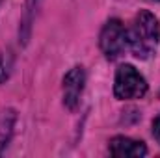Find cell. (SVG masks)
<instances>
[{"label": "cell", "mask_w": 160, "mask_h": 158, "mask_svg": "<svg viewBox=\"0 0 160 158\" xmlns=\"http://www.w3.org/2000/svg\"><path fill=\"white\" fill-rule=\"evenodd\" d=\"M127 41L136 58L140 60L151 58L160 41L158 19L151 11H140L134 17L130 30L127 32Z\"/></svg>", "instance_id": "obj_1"}, {"label": "cell", "mask_w": 160, "mask_h": 158, "mask_svg": "<svg viewBox=\"0 0 160 158\" xmlns=\"http://www.w3.org/2000/svg\"><path fill=\"white\" fill-rule=\"evenodd\" d=\"M114 93L121 101L140 99L147 93V82L132 65H121L116 73Z\"/></svg>", "instance_id": "obj_2"}, {"label": "cell", "mask_w": 160, "mask_h": 158, "mask_svg": "<svg viewBox=\"0 0 160 158\" xmlns=\"http://www.w3.org/2000/svg\"><path fill=\"white\" fill-rule=\"evenodd\" d=\"M99 45H101V50L104 52V56L108 60H118L121 54L125 52L128 41H127V30L121 24V21L110 19L104 24V28L101 32Z\"/></svg>", "instance_id": "obj_3"}, {"label": "cell", "mask_w": 160, "mask_h": 158, "mask_svg": "<svg viewBox=\"0 0 160 158\" xmlns=\"http://www.w3.org/2000/svg\"><path fill=\"white\" fill-rule=\"evenodd\" d=\"M84 82H86V75L82 67H73L65 78H63V102L67 108H75L80 101L82 89H84Z\"/></svg>", "instance_id": "obj_4"}, {"label": "cell", "mask_w": 160, "mask_h": 158, "mask_svg": "<svg viewBox=\"0 0 160 158\" xmlns=\"http://www.w3.org/2000/svg\"><path fill=\"white\" fill-rule=\"evenodd\" d=\"M110 153L118 158H140L147 155V147L142 141L118 136L110 141Z\"/></svg>", "instance_id": "obj_5"}, {"label": "cell", "mask_w": 160, "mask_h": 158, "mask_svg": "<svg viewBox=\"0 0 160 158\" xmlns=\"http://www.w3.org/2000/svg\"><path fill=\"white\" fill-rule=\"evenodd\" d=\"M13 125H15V112L13 110H6L0 114V153L11 138Z\"/></svg>", "instance_id": "obj_6"}, {"label": "cell", "mask_w": 160, "mask_h": 158, "mask_svg": "<svg viewBox=\"0 0 160 158\" xmlns=\"http://www.w3.org/2000/svg\"><path fill=\"white\" fill-rule=\"evenodd\" d=\"M153 134H155V138L158 140V143H160V116L155 119V123H153Z\"/></svg>", "instance_id": "obj_7"}, {"label": "cell", "mask_w": 160, "mask_h": 158, "mask_svg": "<svg viewBox=\"0 0 160 158\" xmlns=\"http://www.w3.org/2000/svg\"><path fill=\"white\" fill-rule=\"evenodd\" d=\"M4 80H6V67H4V63L0 60V82H4Z\"/></svg>", "instance_id": "obj_8"}]
</instances>
